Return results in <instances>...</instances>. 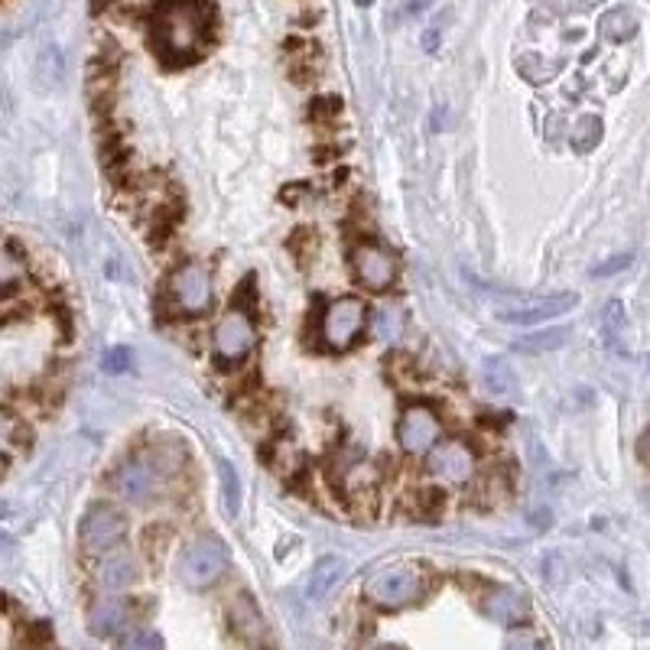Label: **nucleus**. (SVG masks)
I'll list each match as a JSON object with an SVG mask.
<instances>
[{"label": "nucleus", "mask_w": 650, "mask_h": 650, "mask_svg": "<svg viewBox=\"0 0 650 650\" xmlns=\"http://www.w3.org/2000/svg\"><path fill=\"white\" fill-rule=\"evenodd\" d=\"M598 33H602L608 43H628V39L637 33V17L628 7H615V10L602 13V20H598Z\"/></svg>", "instance_id": "a211bd4d"}, {"label": "nucleus", "mask_w": 650, "mask_h": 650, "mask_svg": "<svg viewBox=\"0 0 650 650\" xmlns=\"http://www.w3.org/2000/svg\"><path fill=\"white\" fill-rule=\"evenodd\" d=\"M345 576V559H338V556H322L316 566H312L309 572V585H306V595L312 598V602H319V598H325L338 582H342Z\"/></svg>", "instance_id": "dca6fc26"}, {"label": "nucleus", "mask_w": 650, "mask_h": 650, "mask_svg": "<svg viewBox=\"0 0 650 650\" xmlns=\"http://www.w3.org/2000/svg\"><path fill=\"white\" fill-rule=\"evenodd\" d=\"M218 475H221V501H225V514L234 517L241 511V478L238 468H234L228 459L218 462Z\"/></svg>", "instance_id": "5701e85b"}, {"label": "nucleus", "mask_w": 650, "mask_h": 650, "mask_svg": "<svg viewBox=\"0 0 650 650\" xmlns=\"http://www.w3.org/2000/svg\"><path fill=\"white\" fill-rule=\"evenodd\" d=\"M576 306H579L576 293H550V296H537V299H520L514 306L498 309L494 316L507 325H537V322L563 316V312L576 309Z\"/></svg>", "instance_id": "9d476101"}, {"label": "nucleus", "mask_w": 650, "mask_h": 650, "mask_svg": "<svg viewBox=\"0 0 650 650\" xmlns=\"http://www.w3.org/2000/svg\"><path fill=\"white\" fill-rule=\"evenodd\" d=\"M231 566V553L228 546L218 537H195L192 543L182 546L179 556V579L189 589H208L215 585Z\"/></svg>", "instance_id": "f03ea898"}, {"label": "nucleus", "mask_w": 650, "mask_h": 650, "mask_svg": "<svg viewBox=\"0 0 650 650\" xmlns=\"http://www.w3.org/2000/svg\"><path fill=\"white\" fill-rule=\"evenodd\" d=\"M569 338H572L569 329H546V332H537V335L517 338L514 348L524 351V355H540V351H556V348H563Z\"/></svg>", "instance_id": "412c9836"}, {"label": "nucleus", "mask_w": 650, "mask_h": 650, "mask_svg": "<svg viewBox=\"0 0 650 650\" xmlns=\"http://www.w3.org/2000/svg\"><path fill=\"white\" fill-rule=\"evenodd\" d=\"M572 150L576 153H589L598 147V140H602V121H598L595 114H582L576 124H572Z\"/></svg>", "instance_id": "4be33fe9"}, {"label": "nucleus", "mask_w": 650, "mask_h": 650, "mask_svg": "<svg viewBox=\"0 0 650 650\" xmlns=\"http://www.w3.org/2000/svg\"><path fill=\"white\" fill-rule=\"evenodd\" d=\"M429 472L446 485H465L468 478L475 475V452L465 446V442H439V446L429 452Z\"/></svg>", "instance_id": "f8f14e48"}, {"label": "nucleus", "mask_w": 650, "mask_h": 650, "mask_svg": "<svg viewBox=\"0 0 650 650\" xmlns=\"http://www.w3.org/2000/svg\"><path fill=\"white\" fill-rule=\"evenodd\" d=\"M403 325H407L403 312L394 309V306H384L374 316V338H377V342H384V345H394L397 338L403 335Z\"/></svg>", "instance_id": "b1692460"}, {"label": "nucleus", "mask_w": 650, "mask_h": 650, "mask_svg": "<svg viewBox=\"0 0 650 650\" xmlns=\"http://www.w3.org/2000/svg\"><path fill=\"white\" fill-rule=\"evenodd\" d=\"M426 4H429V0H407V10H413V13H416V10H423Z\"/></svg>", "instance_id": "2f4dec72"}, {"label": "nucleus", "mask_w": 650, "mask_h": 650, "mask_svg": "<svg viewBox=\"0 0 650 650\" xmlns=\"http://www.w3.org/2000/svg\"><path fill=\"white\" fill-rule=\"evenodd\" d=\"M160 465L150 462V459H130L124 462L121 468H117V475H114V488L121 498L127 501H134V504H147L156 488H160Z\"/></svg>", "instance_id": "9b49d317"}, {"label": "nucleus", "mask_w": 650, "mask_h": 650, "mask_svg": "<svg viewBox=\"0 0 650 650\" xmlns=\"http://www.w3.org/2000/svg\"><path fill=\"white\" fill-rule=\"evenodd\" d=\"M637 459L650 468V426L641 433V439H637Z\"/></svg>", "instance_id": "7c9ffc66"}, {"label": "nucleus", "mask_w": 650, "mask_h": 650, "mask_svg": "<svg viewBox=\"0 0 650 650\" xmlns=\"http://www.w3.org/2000/svg\"><path fill=\"white\" fill-rule=\"evenodd\" d=\"M488 615L501 624H517L527 618V598L520 595L511 585H501L494 589V595L488 598Z\"/></svg>", "instance_id": "f3484780"}, {"label": "nucleus", "mask_w": 650, "mask_h": 650, "mask_svg": "<svg viewBox=\"0 0 650 650\" xmlns=\"http://www.w3.org/2000/svg\"><path fill=\"white\" fill-rule=\"evenodd\" d=\"M124 533H127L124 514L111 504H95L88 507L82 524H78V543H82L85 553L101 556V553H111L124 540Z\"/></svg>", "instance_id": "39448f33"}, {"label": "nucleus", "mask_w": 650, "mask_h": 650, "mask_svg": "<svg viewBox=\"0 0 650 650\" xmlns=\"http://www.w3.org/2000/svg\"><path fill=\"white\" fill-rule=\"evenodd\" d=\"M481 377H485V387L491 390L494 397H507L517 390V377L511 371V364L504 358H488L485 368H481Z\"/></svg>", "instance_id": "aec40b11"}, {"label": "nucleus", "mask_w": 650, "mask_h": 650, "mask_svg": "<svg viewBox=\"0 0 650 650\" xmlns=\"http://www.w3.org/2000/svg\"><path fill=\"white\" fill-rule=\"evenodd\" d=\"M117 650H163V641L156 631H130L121 637Z\"/></svg>", "instance_id": "a878e982"}, {"label": "nucleus", "mask_w": 650, "mask_h": 650, "mask_svg": "<svg viewBox=\"0 0 650 650\" xmlns=\"http://www.w3.org/2000/svg\"><path fill=\"white\" fill-rule=\"evenodd\" d=\"M517 72L527 78L530 85H546L563 72V59H543L537 52H524L517 59Z\"/></svg>", "instance_id": "6ab92c4d"}, {"label": "nucleus", "mask_w": 650, "mask_h": 650, "mask_svg": "<svg viewBox=\"0 0 650 650\" xmlns=\"http://www.w3.org/2000/svg\"><path fill=\"white\" fill-rule=\"evenodd\" d=\"M169 299L186 316H202V312H208V306H212V277H208V270L199 264L179 267L173 273V280H169Z\"/></svg>", "instance_id": "0eeeda50"}, {"label": "nucleus", "mask_w": 650, "mask_h": 650, "mask_svg": "<svg viewBox=\"0 0 650 650\" xmlns=\"http://www.w3.org/2000/svg\"><path fill=\"white\" fill-rule=\"evenodd\" d=\"M254 338H257V329H254V319L247 309H231L221 316V322L215 325V358L221 364H241L247 355H251L254 348Z\"/></svg>", "instance_id": "423d86ee"}, {"label": "nucleus", "mask_w": 650, "mask_h": 650, "mask_svg": "<svg viewBox=\"0 0 650 650\" xmlns=\"http://www.w3.org/2000/svg\"><path fill=\"white\" fill-rule=\"evenodd\" d=\"M140 579V566H137V559L130 556V553H111V556H104V563L98 569V582L104 585L108 592H124L130 589Z\"/></svg>", "instance_id": "4468645a"}, {"label": "nucleus", "mask_w": 650, "mask_h": 650, "mask_svg": "<svg viewBox=\"0 0 650 650\" xmlns=\"http://www.w3.org/2000/svg\"><path fill=\"white\" fill-rule=\"evenodd\" d=\"M130 621V602L124 598H111V602H101L91 608L88 615V628L95 637H111L117 631H124Z\"/></svg>", "instance_id": "2eb2a0df"}, {"label": "nucleus", "mask_w": 650, "mask_h": 650, "mask_svg": "<svg viewBox=\"0 0 650 650\" xmlns=\"http://www.w3.org/2000/svg\"><path fill=\"white\" fill-rule=\"evenodd\" d=\"M153 39L169 62H189L199 56L208 39L205 0H160L153 23Z\"/></svg>", "instance_id": "f257e3e1"}, {"label": "nucleus", "mask_w": 650, "mask_h": 650, "mask_svg": "<svg viewBox=\"0 0 650 650\" xmlns=\"http://www.w3.org/2000/svg\"><path fill=\"white\" fill-rule=\"evenodd\" d=\"M351 270H355V277H358V283L364 286V290H371V293H384L397 280L394 254H387L384 247L368 244V241L358 244L355 251H351Z\"/></svg>", "instance_id": "1a4fd4ad"}, {"label": "nucleus", "mask_w": 650, "mask_h": 650, "mask_svg": "<svg viewBox=\"0 0 650 650\" xmlns=\"http://www.w3.org/2000/svg\"><path fill=\"white\" fill-rule=\"evenodd\" d=\"M101 368L108 371V374H124V371H130V351L127 348H108L104 351V358H101Z\"/></svg>", "instance_id": "bb28decb"}, {"label": "nucleus", "mask_w": 650, "mask_h": 650, "mask_svg": "<svg viewBox=\"0 0 650 650\" xmlns=\"http://www.w3.org/2000/svg\"><path fill=\"white\" fill-rule=\"evenodd\" d=\"M23 264L17 260V254H13V247H7L4 251V270H0V280H4V293L10 296L13 293V283H17V277L20 273H26V270H20Z\"/></svg>", "instance_id": "cd10ccee"}, {"label": "nucleus", "mask_w": 650, "mask_h": 650, "mask_svg": "<svg viewBox=\"0 0 650 650\" xmlns=\"http://www.w3.org/2000/svg\"><path fill=\"white\" fill-rule=\"evenodd\" d=\"M397 439H400V449L410 452V455L433 452L436 449V439H439V416H436V410L429 407V403H410V407L400 413Z\"/></svg>", "instance_id": "6e6552de"}, {"label": "nucleus", "mask_w": 650, "mask_h": 650, "mask_svg": "<svg viewBox=\"0 0 650 650\" xmlns=\"http://www.w3.org/2000/svg\"><path fill=\"white\" fill-rule=\"evenodd\" d=\"M62 75H65L62 52L59 49H43V56H39V78H43V85H59Z\"/></svg>", "instance_id": "393cba45"}, {"label": "nucleus", "mask_w": 650, "mask_h": 650, "mask_svg": "<svg viewBox=\"0 0 650 650\" xmlns=\"http://www.w3.org/2000/svg\"><path fill=\"white\" fill-rule=\"evenodd\" d=\"M628 264H631V254H618V257L605 260V264H598L592 270V277H611V273H618L621 267H628Z\"/></svg>", "instance_id": "c85d7f7f"}, {"label": "nucleus", "mask_w": 650, "mask_h": 650, "mask_svg": "<svg viewBox=\"0 0 650 650\" xmlns=\"http://www.w3.org/2000/svg\"><path fill=\"white\" fill-rule=\"evenodd\" d=\"M507 650H543V641L540 637H533V634H517L507 641Z\"/></svg>", "instance_id": "c756f323"}, {"label": "nucleus", "mask_w": 650, "mask_h": 650, "mask_svg": "<svg viewBox=\"0 0 650 650\" xmlns=\"http://www.w3.org/2000/svg\"><path fill=\"white\" fill-rule=\"evenodd\" d=\"M426 592V576L420 569L410 566H397V569H384L364 585V595L368 602L381 605V608H403L413 605L416 598H423Z\"/></svg>", "instance_id": "7ed1b4c3"}, {"label": "nucleus", "mask_w": 650, "mask_h": 650, "mask_svg": "<svg viewBox=\"0 0 650 650\" xmlns=\"http://www.w3.org/2000/svg\"><path fill=\"white\" fill-rule=\"evenodd\" d=\"M364 319H368V309L358 296H338L325 306L322 319H319V335L329 348H348L355 338L364 332Z\"/></svg>", "instance_id": "20e7f679"}, {"label": "nucleus", "mask_w": 650, "mask_h": 650, "mask_svg": "<svg viewBox=\"0 0 650 650\" xmlns=\"http://www.w3.org/2000/svg\"><path fill=\"white\" fill-rule=\"evenodd\" d=\"M537 4H543V0H537Z\"/></svg>", "instance_id": "473e14b6"}, {"label": "nucleus", "mask_w": 650, "mask_h": 650, "mask_svg": "<svg viewBox=\"0 0 650 650\" xmlns=\"http://www.w3.org/2000/svg\"><path fill=\"white\" fill-rule=\"evenodd\" d=\"M228 618H231V628L238 631L244 641L251 644H264L267 641V624L260 618V608L254 605L251 595H238L228 608Z\"/></svg>", "instance_id": "ddd939ff"}]
</instances>
